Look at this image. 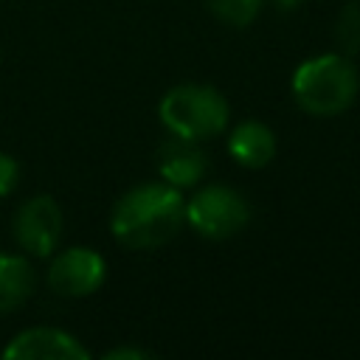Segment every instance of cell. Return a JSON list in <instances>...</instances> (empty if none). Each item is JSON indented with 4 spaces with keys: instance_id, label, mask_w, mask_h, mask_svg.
<instances>
[{
    "instance_id": "cell-1",
    "label": "cell",
    "mask_w": 360,
    "mask_h": 360,
    "mask_svg": "<svg viewBox=\"0 0 360 360\" xmlns=\"http://www.w3.org/2000/svg\"><path fill=\"white\" fill-rule=\"evenodd\" d=\"M186 228V197L166 180H149L127 188L112 211L110 231L129 250H155Z\"/></svg>"
},
{
    "instance_id": "cell-2",
    "label": "cell",
    "mask_w": 360,
    "mask_h": 360,
    "mask_svg": "<svg viewBox=\"0 0 360 360\" xmlns=\"http://www.w3.org/2000/svg\"><path fill=\"white\" fill-rule=\"evenodd\" d=\"M290 90L295 104L315 118H335L346 112L360 93V73L346 53H315L304 59L292 79Z\"/></svg>"
},
{
    "instance_id": "cell-3",
    "label": "cell",
    "mask_w": 360,
    "mask_h": 360,
    "mask_svg": "<svg viewBox=\"0 0 360 360\" xmlns=\"http://www.w3.org/2000/svg\"><path fill=\"white\" fill-rule=\"evenodd\" d=\"M158 118L169 135L202 143L228 129L231 104L217 87L188 82L163 93L158 101Z\"/></svg>"
},
{
    "instance_id": "cell-4",
    "label": "cell",
    "mask_w": 360,
    "mask_h": 360,
    "mask_svg": "<svg viewBox=\"0 0 360 360\" xmlns=\"http://www.w3.org/2000/svg\"><path fill=\"white\" fill-rule=\"evenodd\" d=\"M250 222V202L245 200L242 191L222 186V183H208L200 186L188 200H186V225L200 233L202 239H231L239 231H245Z\"/></svg>"
},
{
    "instance_id": "cell-5",
    "label": "cell",
    "mask_w": 360,
    "mask_h": 360,
    "mask_svg": "<svg viewBox=\"0 0 360 360\" xmlns=\"http://www.w3.org/2000/svg\"><path fill=\"white\" fill-rule=\"evenodd\" d=\"M11 233L17 248L31 259H48L62 239V208L51 194H34L14 211Z\"/></svg>"
},
{
    "instance_id": "cell-6",
    "label": "cell",
    "mask_w": 360,
    "mask_h": 360,
    "mask_svg": "<svg viewBox=\"0 0 360 360\" xmlns=\"http://www.w3.org/2000/svg\"><path fill=\"white\" fill-rule=\"evenodd\" d=\"M107 276V262L98 250L76 245L59 250L48 264V287L62 298L93 295Z\"/></svg>"
},
{
    "instance_id": "cell-7",
    "label": "cell",
    "mask_w": 360,
    "mask_h": 360,
    "mask_svg": "<svg viewBox=\"0 0 360 360\" xmlns=\"http://www.w3.org/2000/svg\"><path fill=\"white\" fill-rule=\"evenodd\" d=\"M6 360H90L82 340L59 326H28L17 332L6 349Z\"/></svg>"
},
{
    "instance_id": "cell-8",
    "label": "cell",
    "mask_w": 360,
    "mask_h": 360,
    "mask_svg": "<svg viewBox=\"0 0 360 360\" xmlns=\"http://www.w3.org/2000/svg\"><path fill=\"white\" fill-rule=\"evenodd\" d=\"M155 166L160 180H166L174 188H194L208 172V158L197 141H186L177 135H169L155 155Z\"/></svg>"
},
{
    "instance_id": "cell-9",
    "label": "cell",
    "mask_w": 360,
    "mask_h": 360,
    "mask_svg": "<svg viewBox=\"0 0 360 360\" xmlns=\"http://www.w3.org/2000/svg\"><path fill=\"white\" fill-rule=\"evenodd\" d=\"M228 152L245 169H264L278 152L276 132L256 118H245L228 129Z\"/></svg>"
},
{
    "instance_id": "cell-10",
    "label": "cell",
    "mask_w": 360,
    "mask_h": 360,
    "mask_svg": "<svg viewBox=\"0 0 360 360\" xmlns=\"http://www.w3.org/2000/svg\"><path fill=\"white\" fill-rule=\"evenodd\" d=\"M37 290L31 256L0 250V315L20 309Z\"/></svg>"
},
{
    "instance_id": "cell-11",
    "label": "cell",
    "mask_w": 360,
    "mask_h": 360,
    "mask_svg": "<svg viewBox=\"0 0 360 360\" xmlns=\"http://www.w3.org/2000/svg\"><path fill=\"white\" fill-rule=\"evenodd\" d=\"M262 3L264 0H205V8L231 28H248L259 17Z\"/></svg>"
},
{
    "instance_id": "cell-12",
    "label": "cell",
    "mask_w": 360,
    "mask_h": 360,
    "mask_svg": "<svg viewBox=\"0 0 360 360\" xmlns=\"http://www.w3.org/2000/svg\"><path fill=\"white\" fill-rule=\"evenodd\" d=\"M335 39L340 45V53L352 56L360 51V3L352 0L340 8L338 22H335Z\"/></svg>"
},
{
    "instance_id": "cell-13",
    "label": "cell",
    "mask_w": 360,
    "mask_h": 360,
    "mask_svg": "<svg viewBox=\"0 0 360 360\" xmlns=\"http://www.w3.org/2000/svg\"><path fill=\"white\" fill-rule=\"evenodd\" d=\"M17 180H20V163L8 152H0V197H8L17 188Z\"/></svg>"
},
{
    "instance_id": "cell-14",
    "label": "cell",
    "mask_w": 360,
    "mask_h": 360,
    "mask_svg": "<svg viewBox=\"0 0 360 360\" xmlns=\"http://www.w3.org/2000/svg\"><path fill=\"white\" fill-rule=\"evenodd\" d=\"M107 360H149L152 352L149 349H135V346H115L104 354Z\"/></svg>"
},
{
    "instance_id": "cell-15",
    "label": "cell",
    "mask_w": 360,
    "mask_h": 360,
    "mask_svg": "<svg viewBox=\"0 0 360 360\" xmlns=\"http://www.w3.org/2000/svg\"><path fill=\"white\" fill-rule=\"evenodd\" d=\"M304 0H273V6L278 8V11H292V8H298Z\"/></svg>"
}]
</instances>
